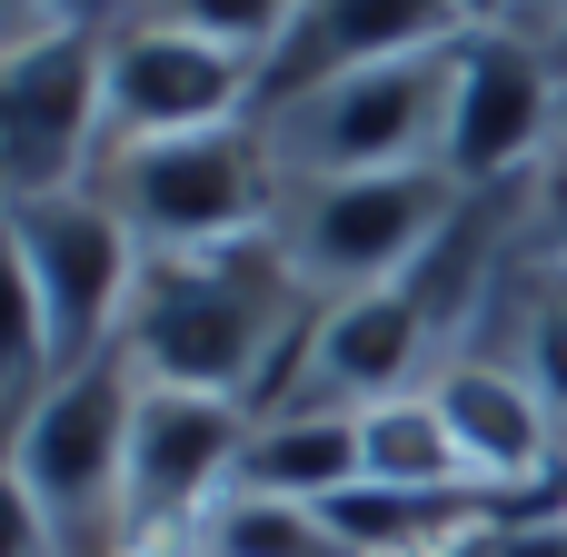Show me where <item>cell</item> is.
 Wrapping results in <instances>:
<instances>
[{"label": "cell", "instance_id": "obj_1", "mask_svg": "<svg viewBox=\"0 0 567 557\" xmlns=\"http://www.w3.org/2000/svg\"><path fill=\"white\" fill-rule=\"evenodd\" d=\"M309 329H319V299L299 289L289 249L259 229V239H229V249L150 259L140 269V299H130V329H120V359L150 389L239 399L259 419L289 389Z\"/></svg>", "mask_w": 567, "mask_h": 557}, {"label": "cell", "instance_id": "obj_2", "mask_svg": "<svg viewBox=\"0 0 567 557\" xmlns=\"http://www.w3.org/2000/svg\"><path fill=\"white\" fill-rule=\"evenodd\" d=\"M0 229H10V269H20V349H10V419H20L50 379L120 349L150 249L130 239V219L100 189L0 199Z\"/></svg>", "mask_w": 567, "mask_h": 557}, {"label": "cell", "instance_id": "obj_3", "mask_svg": "<svg viewBox=\"0 0 567 557\" xmlns=\"http://www.w3.org/2000/svg\"><path fill=\"white\" fill-rule=\"evenodd\" d=\"M130 429H140V369L120 349L50 379L10 419V508H30L60 538V557H120Z\"/></svg>", "mask_w": 567, "mask_h": 557}, {"label": "cell", "instance_id": "obj_4", "mask_svg": "<svg viewBox=\"0 0 567 557\" xmlns=\"http://www.w3.org/2000/svg\"><path fill=\"white\" fill-rule=\"evenodd\" d=\"M90 189L130 219V239L150 259L259 239L279 219V199H289L259 110L249 120H219V130H169V140H110V159H100Z\"/></svg>", "mask_w": 567, "mask_h": 557}, {"label": "cell", "instance_id": "obj_5", "mask_svg": "<svg viewBox=\"0 0 567 557\" xmlns=\"http://www.w3.org/2000/svg\"><path fill=\"white\" fill-rule=\"evenodd\" d=\"M468 209V189L449 169H389V179H289L269 239L289 249L299 289L319 309L339 299H369V289H399L439 239L449 219Z\"/></svg>", "mask_w": 567, "mask_h": 557}, {"label": "cell", "instance_id": "obj_6", "mask_svg": "<svg viewBox=\"0 0 567 557\" xmlns=\"http://www.w3.org/2000/svg\"><path fill=\"white\" fill-rule=\"evenodd\" d=\"M458 50H468V40L259 110V130H269V149H279V179H389V169H439Z\"/></svg>", "mask_w": 567, "mask_h": 557}, {"label": "cell", "instance_id": "obj_7", "mask_svg": "<svg viewBox=\"0 0 567 557\" xmlns=\"http://www.w3.org/2000/svg\"><path fill=\"white\" fill-rule=\"evenodd\" d=\"M110 30L0 50V199H50L90 189L110 159V80H100Z\"/></svg>", "mask_w": 567, "mask_h": 557}, {"label": "cell", "instance_id": "obj_8", "mask_svg": "<svg viewBox=\"0 0 567 557\" xmlns=\"http://www.w3.org/2000/svg\"><path fill=\"white\" fill-rule=\"evenodd\" d=\"M548 140H558V50H538L528 30H468L439 169L458 189H518L548 159Z\"/></svg>", "mask_w": 567, "mask_h": 557}, {"label": "cell", "instance_id": "obj_9", "mask_svg": "<svg viewBox=\"0 0 567 557\" xmlns=\"http://www.w3.org/2000/svg\"><path fill=\"white\" fill-rule=\"evenodd\" d=\"M449 369V339L429 329V309L409 289H369V299H339L319 309L289 389L269 409H339V419H369L389 399H419L429 379Z\"/></svg>", "mask_w": 567, "mask_h": 557}, {"label": "cell", "instance_id": "obj_10", "mask_svg": "<svg viewBox=\"0 0 567 557\" xmlns=\"http://www.w3.org/2000/svg\"><path fill=\"white\" fill-rule=\"evenodd\" d=\"M100 80H110V140H169V130H219V120H249L259 110V70L189 40V30H159V20H120L110 50H100Z\"/></svg>", "mask_w": 567, "mask_h": 557}, {"label": "cell", "instance_id": "obj_11", "mask_svg": "<svg viewBox=\"0 0 567 557\" xmlns=\"http://www.w3.org/2000/svg\"><path fill=\"white\" fill-rule=\"evenodd\" d=\"M449 40H468L458 0H299V20L259 60V110L359 80V70H389V60H419V50H449Z\"/></svg>", "mask_w": 567, "mask_h": 557}, {"label": "cell", "instance_id": "obj_12", "mask_svg": "<svg viewBox=\"0 0 567 557\" xmlns=\"http://www.w3.org/2000/svg\"><path fill=\"white\" fill-rule=\"evenodd\" d=\"M429 399H439V419L458 429L478 488H558L567 478V429L548 419V399H538L508 359L458 349V359L429 379Z\"/></svg>", "mask_w": 567, "mask_h": 557}, {"label": "cell", "instance_id": "obj_13", "mask_svg": "<svg viewBox=\"0 0 567 557\" xmlns=\"http://www.w3.org/2000/svg\"><path fill=\"white\" fill-rule=\"evenodd\" d=\"M359 478H369L359 419H339V409H259V419H249L239 488H259V498H299V508H329V498L359 488Z\"/></svg>", "mask_w": 567, "mask_h": 557}, {"label": "cell", "instance_id": "obj_14", "mask_svg": "<svg viewBox=\"0 0 567 557\" xmlns=\"http://www.w3.org/2000/svg\"><path fill=\"white\" fill-rule=\"evenodd\" d=\"M468 349L508 359V369L548 399V419L567 429V269L558 259H518L508 289H498V309H488V329H478Z\"/></svg>", "mask_w": 567, "mask_h": 557}, {"label": "cell", "instance_id": "obj_15", "mask_svg": "<svg viewBox=\"0 0 567 557\" xmlns=\"http://www.w3.org/2000/svg\"><path fill=\"white\" fill-rule=\"evenodd\" d=\"M359 448H369V478H379V488H478V478H468V448H458V429L439 419L429 389L369 409V419H359Z\"/></svg>", "mask_w": 567, "mask_h": 557}, {"label": "cell", "instance_id": "obj_16", "mask_svg": "<svg viewBox=\"0 0 567 557\" xmlns=\"http://www.w3.org/2000/svg\"><path fill=\"white\" fill-rule=\"evenodd\" d=\"M189 557H349V548L329 538L319 508H299V498H259V488H229V498L199 518Z\"/></svg>", "mask_w": 567, "mask_h": 557}, {"label": "cell", "instance_id": "obj_17", "mask_svg": "<svg viewBox=\"0 0 567 557\" xmlns=\"http://www.w3.org/2000/svg\"><path fill=\"white\" fill-rule=\"evenodd\" d=\"M130 20H159V30H189V40H209V50H229V60H269L279 50V30L299 20V0H130Z\"/></svg>", "mask_w": 567, "mask_h": 557}, {"label": "cell", "instance_id": "obj_18", "mask_svg": "<svg viewBox=\"0 0 567 557\" xmlns=\"http://www.w3.org/2000/svg\"><path fill=\"white\" fill-rule=\"evenodd\" d=\"M449 557H567V478L558 488H518L508 508H488Z\"/></svg>", "mask_w": 567, "mask_h": 557}, {"label": "cell", "instance_id": "obj_19", "mask_svg": "<svg viewBox=\"0 0 567 557\" xmlns=\"http://www.w3.org/2000/svg\"><path fill=\"white\" fill-rule=\"evenodd\" d=\"M130 0H0V50H40V40H80V30H120Z\"/></svg>", "mask_w": 567, "mask_h": 557}, {"label": "cell", "instance_id": "obj_20", "mask_svg": "<svg viewBox=\"0 0 567 557\" xmlns=\"http://www.w3.org/2000/svg\"><path fill=\"white\" fill-rule=\"evenodd\" d=\"M518 229H528V259H558L567 269V159L558 149L518 179Z\"/></svg>", "mask_w": 567, "mask_h": 557}, {"label": "cell", "instance_id": "obj_21", "mask_svg": "<svg viewBox=\"0 0 567 557\" xmlns=\"http://www.w3.org/2000/svg\"><path fill=\"white\" fill-rule=\"evenodd\" d=\"M508 30H528L538 50H558V30H567V0H518V10H508Z\"/></svg>", "mask_w": 567, "mask_h": 557}, {"label": "cell", "instance_id": "obj_22", "mask_svg": "<svg viewBox=\"0 0 567 557\" xmlns=\"http://www.w3.org/2000/svg\"><path fill=\"white\" fill-rule=\"evenodd\" d=\"M458 10H468V30H508V10H518V0H458Z\"/></svg>", "mask_w": 567, "mask_h": 557}, {"label": "cell", "instance_id": "obj_23", "mask_svg": "<svg viewBox=\"0 0 567 557\" xmlns=\"http://www.w3.org/2000/svg\"><path fill=\"white\" fill-rule=\"evenodd\" d=\"M548 149L567 159V70H558V140H548Z\"/></svg>", "mask_w": 567, "mask_h": 557}, {"label": "cell", "instance_id": "obj_24", "mask_svg": "<svg viewBox=\"0 0 567 557\" xmlns=\"http://www.w3.org/2000/svg\"><path fill=\"white\" fill-rule=\"evenodd\" d=\"M558 70H567V30H558Z\"/></svg>", "mask_w": 567, "mask_h": 557}]
</instances>
